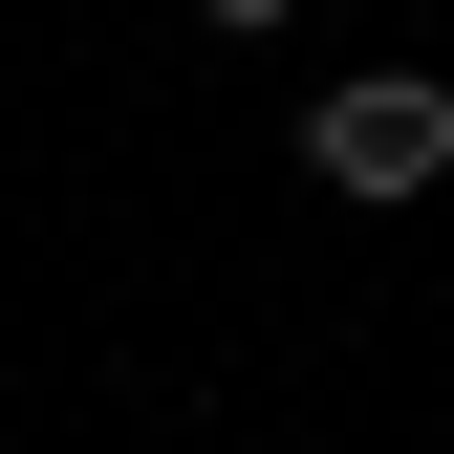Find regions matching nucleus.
Instances as JSON below:
<instances>
[{"label":"nucleus","instance_id":"1","mask_svg":"<svg viewBox=\"0 0 454 454\" xmlns=\"http://www.w3.org/2000/svg\"><path fill=\"white\" fill-rule=\"evenodd\" d=\"M303 174L368 195V216H411V195L454 174V87H433V66H347V87L303 108Z\"/></svg>","mask_w":454,"mask_h":454},{"label":"nucleus","instance_id":"2","mask_svg":"<svg viewBox=\"0 0 454 454\" xmlns=\"http://www.w3.org/2000/svg\"><path fill=\"white\" fill-rule=\"evenodd\" d=\"M195 22H216V43H281V22H303V0H195Z\"/></svg>","mask_w":454,"mask_h":454}]
</instances>
